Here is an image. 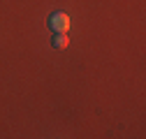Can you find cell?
I'll list each match as a JSON object with an SVG mask.
<instances>
[{
  "mask_svg": "<svg viewBox=\"0 0 146 139\" xmlns=\"http://www.w3.org/2000/svg\"><path fill=\"white\" fill-rule=\"evenodd\" d=\"M49 28L53 32H67L70 30V16L65 12H53L49 16Z\"/></svg>",
  "mask_w": 146,
  "mask_h": 139,
  "instance_id": "1",
  "label": "cell"
},
{
  "mask_svg": "<svg viewBox=\"0 0 146 139\" xmlns=\"http://www.w3.org/2000/svg\"><path fill=\"white\" fill-rule=\"evenodd\" d=\"M53 49H67V44H70V40H67V35L65 32H56L53 35Z\"/></svg>",
  "mask_w": 146,
  "mask_h": 139,
  "instance_id": "2",
  "label": "cell"
}]
</instances>
